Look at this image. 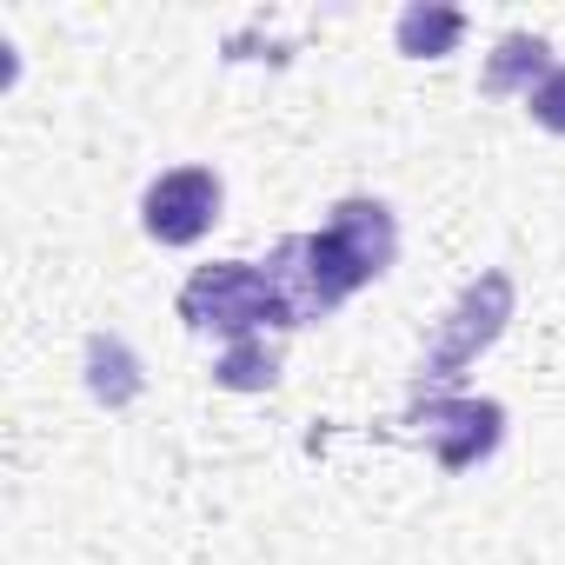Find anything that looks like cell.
Listing matches in <instances>:
<instances>
[{"instance_id": "cell-8", "label": "cell", "mask_w": 565, "mask_h": 565, "mask_svg": "<svg viewBox=\"0 0 565 565\" xmlns=\"http://www.w3.org/2000/svg\"><path fill=\"white\" fill-rule=\"evenodd\" d=\"M213 380H220V386H233V393H266V386L279 380V353H273L266 340H239V347H226V353H220Z\"/></svg>"}, {"instance_id": "cell-7", "label": "cell", "mask_w": 565, "mask_h": 565, "mask_svg": "<svg viewBox=\"0 0 565 565\" xmlns=\"http://www.w3.org/2000/svg\"><path fill=\"white\" fill-rule=\"evenodd\" d=\"M393 34H399V54H413V61H439V54L459 47L466 14H459V8H406Z\"/></svg>"}, {"instance_id": "cell-3", "label": "cell", "mask_w": 565, "mask_h": 565, "mask_svg": "<svg viewBox=\"0 0 565 565\" xmlns=\"http://www.w3.org/2000/svg\"><path fill=\"white\" fill-rule=\"evenodd\" d=\"M220 206H226V186H220L213 167H173V173H160L147 186L140 226L160 246H193V239H206L220 226Z\"/></svg>"}, {"instance_id": "cell-9", "label": "cell", "mask_w": 565, "mask_h": 565, "mask_svg": "<svg viewBox=\"0 0 565 565\" xmlns=\"http://www.w3.org/2000/svg\"><path fill=\"white\" fill-rule=\"evenodd\" d=\"M525 114L545 127V134H565V67H552L539 87H532V100H525Z\"/></svg>"}, {"instance_id": "cell-6", "label": "cell", "mask_w": 565, "mask_h": 565, "mask_svg": "<svg viewBox=\"0 0 565 565\" xmlns=\"http://www.w3.org/2000/svg\"><path fill=\"white\" fill-rule=\"evenodd\" d=\"M545 74H552V47L539 34H505L499 54H492V67H486V94H525L532 100V87Z\"/></svg>"}, {"instance_id": "cell-4", "label": "cell", "mask_w": 565, "mask_h": 565, "mask_svg": "<svg viewBox=\"0 0 565 565\" xmlns=\"http://www.w3.org/2000/svg\"><path fill=\"white\" fill-rule=\"evenodd\" d=\"M505 313H512V279H505V273H486L479 287H466V300H459V307L446 313L439 353H433V360L419 366V386L433 393V386L459 380V366H472V353H486V347L499 340Z\"/></svg>"}, {"instance_id": "cell-1", "label": "cell", "mask_w": 565, "mask_h": 565, "mask_svg": "<svg viewBox=\"0 0 565 565\" xmlns=\"http://www.w3.org/2000/svg\"><path fill=\"white\" fill-rule=\"evenodd\" d=\"M399 259V220L386 200H340L333 220L320 233H294L279 239L273 259H266V279L287 300L294 327H320L333 320L360 287Z\"/></svg>"}, {"instance_id": "cell-5", "label": "cell", "mask_w": 565, "mask_h": 565, "mask_svg": "<svg viewBox=\"0 0 565 565\" xmlns=\"http://www.w3.org/2000/svg\"><path fill=\"white\" fill-rule=\"evenodd\" d=\"M419 426V439L439 452V466L446 472H466V466H479L499 439H505V413L492 406V399H426V413L413 419Z\"/></svg>"}, {"instance_id": "cell-2", "label": "cell", "mask_w": 565, "mask_h": 565, "mask_svg": "<svg viewBox=\"0 0 565 565\" xmlns=\"http://www.w3.org/2000/svg\"><path fill=\"white\" fill-rule=\"evenodd\" d=\"M180 320L193 333H220L226 347L266 340V327L273 333H294L287 300H279L266 266H253V259H213V266H200L180 287Z\"/></svg>"}]
</instances>
